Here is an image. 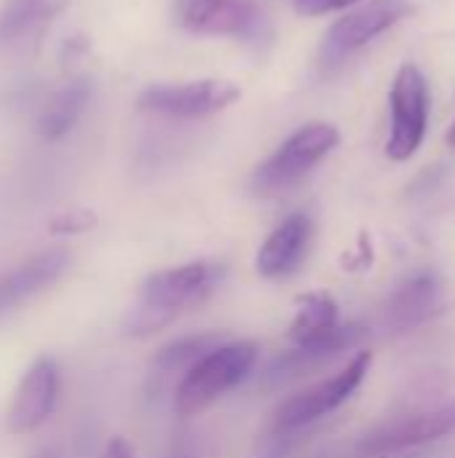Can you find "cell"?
I'll use <instances>...</instances> for the list:
<instances>
[{
  "instance_id": "obj_1",
  "label": "cell",
  "mask_w": 455,
  "mask_h": 458,
  "mask_svg": "<svg viewBox=\"0 0 455 458\" xmlns=\"http://www.w3.org/2000/svg\"><path fill=\"white\" fill-rule=\"evenodd\" d=\"M223 282L225 266L212 260H193L150 274L139 284L137 306L123 319V333L131 338H145L164 330L180 314L201 306Z\"/></svg>"
},
{
  "instance_id": "obj_2",
  "label": "cell",
  "mask_w": 455,
  "mask_h": 458,
  "mask_svg": "<svg viewBox=\"0 0 455 458\" xmlns=\"http://www.w3.org/2000/svg\"><path fill=\"white\" fill-rule=\"evenodd\" d=\"M257 357L260 349L255 341H228L204 354L182 373L174 389V413L190 419L212 408L220 397L233 392L252 376Z\"/></svg>"
},
{
  "instance_id": "obj_3",
  "label": "cell",
  "mask_w": 455,
  "mask_h": 458,
  "mask_svg": "<svg viewBox=\"0 0 455 458\" xmlns=\"http://www.w3.org/2000/svg\"><path fill=\"white\" fill-rule=\"evenodd\" d=\"M341 134L330 123H306L287 142L255 169L252 191L263 199L287 193L295 188L319 161H324L338 145Z\"/></svg>"
},
{
  "instance_id": "obj_4",
  "label": "cell",
  "mask_w": 455,
  "mask_h": 458,
  "mask_svg": "<svg viewBox=\"0 0 455 458\" xmlns=\"http://www.w3.org/2000/svg\"><path fill=\"white\" fill-rule=\"evenodd\" d=\"M370 368H373V352H357L346 362V368L338 370L335 376L287 397L276 411V429L295 432L300 427H308V424L330 416L333 411H338L343 403H349L357 394V389L365 384Z\"/></svg>"
},
{
  "instance_id": "obj_5",
  "label": "cell",
  "mask_w": 455,
  "mask_h": 458,
  "mask_svg": "<svg viewBox=\"0 0 455 458\" xmlns=\"http://www.w3.org/2000/svg\"><path fill=\"white\" fill-rule=\"evenodd\" d=\"M180 24L198 35H231L257 51L274 40V27L257 0H193L177 8Z\"/></svg>"
},
{
  "instance_id": "obj_6",
  "label": "cell",
  "mask_w": 455,
  "mask_h": 458,
  "mask_svg": "<svg viewBox=\"0 0 455 458\" xmlns=\"http://www.w3.org/2000/svg\"><path fill=\"white\" fill-rule=\"evenodd\" d=\"M389 102H392V129H389L386 156L392 161H408L421 148L429 123V83L418 64L408 62L397 70Z\"/></svg>"
},
{
  "instance_id": "obj_7",
  "label": "cell",
  "mask_w": 455,
  "mask_h": 458,
  "mask_svg": "<svg viewBox=\"0 0 455 458\" xmlns=\"http://www.w3.org/2000/svg\"><path fill=\"white\" fill-rule=\"evenodd\" d=\"M413 11L408 0H367L343 19H338L322 40L319 62L322 67H338L346 56L367 46L373 38L394 27Z\"/></svg>"
},
{
  "instance_id": "obj_8",
  "label": "cell",
  "mask_w": 455,
  "mask_h": 458,
  "mask_svg": "<svg viewBox=\"0 0 455 458\" xmlns=\"http://www.w3.org/2000/svg\"><path fill=\"white\" fill-rule=\"evenodd\" d=\"M241 97L239 86L231 81H196L182 86H150L137 97V107L142 113L164 115V118H204L225 110L231 102Z\"/></svg>"
},
{
  "instance_id": "obj_9",
  "label": "cell",
  "mask_w": 455,
  "mask_h": 458,
  "mask_svg": "<svg viewBox=\"0 0 455 458\" xmlns=\"http://www.w3.org/2000/svg\"><path fill=\"white\" fill-rule=\"evenodd\" d=\"M59 389H62V373L59 365L51 357H38L24 376L19 378L8 411H5V427L11 435H29L35 429H40L59 400Z\"/></svg>"
},
{
  "instance_id": "obj_10",
  "label": "cell",
  "mask_w": 455,
  "mask_h": 458,
  "mask_svg": "<svg viewBox=\"0 0 455 458\" xmlns=\"http://www.w3.org/2000/svg\"><path fill=\"white\" fill-rule=\"evenodd\" d=\"M451 432H455V400L440 405V408H432V411L402 416V419L375 429L373 435L365 437L362 451L373 454V456L397 454V451H408V448H418V445L442 440Z\"/></svg>"
},
{
  "instance_id": "obj_11",
  "label": "cell",
  "mask_w": 455,
  "mask_h": 458,
  "mask_svg": "<svg viewBox=\"0 0 455 458\" xmlns=\"http://www.w3.org/2000/svg\"><path fill=\"white\" fill-rule=\"evenodd\" d=\"M70 263H72V255L67 247H51L27 258L13 271L3 274L0 276V314L19 309L21 303L32 301L35 295L62 282V276L70 271Z\"/></svg>"
},
{
  "instance_id": "obj_12",
  "label": "cell",
  "mask_w": 455,
  "mask_h": 458,
  "mask_svg": "<svg viewBox=\"0 0 455 458\" xmlns=\"http://www.w3.org/2000/svg\"><path fill=\"white\" fill-rule=\"evenodd\" d=\"M314 239V223L306 212H295L284 217L260 244L255 268L263 279H287L292 276L311 247Z\"/></svg>"
},
{
  "instance_id": "obj_13",
  "label": "cell",
  "mask_w": 455,
  "mask_h": 458,
  "mask_svg": "<svg viewBox=\"0 0 455 458\" xmlns=\"http://www.w3.org/2000/svg\"><path fill=\"white\" fill-rule=\"evenodd\" d=\"M442 303V282L437 271L418 268L405 276L386 301L383 317L394 330H413L424 325Z\"/></svg>"
},
{
  "instance_id": "obj_14",
  "label": "cell",
  "mask_w": 455,
  "mask_h": 458,
  "mask_svg": "<svg viewBox=\"0 0 455 458\" xmlns=\"http://www.w3.org/2000/svg\"><path fill=\"white\" fill-rule=\"evenodd\" d=\"M91 78L88 75H72L64 86H59L56 91H51L35 115V131L38 137L56 142L62 137H67L75 123L80 121L88 99H91Z\"/></svg>"
},
{
  "instance_id": "obj_15",
  "label": "cell",
  "mask_w": 455,
  "mask_h": 458,
  "mask_svg": "<svg viewBox=\"0 0 455 458\" xmlns=\"http://www.w3.org/2000/svg\"><path fill=\"white\" fill-rule=\"evenodd\" d=\"M365 327L359 322H346L341 325L330 338H324L322 344L316 346H308V349H292L290 354H284L282 360L274 362V368L268 370L271 378H292V376H300L303 370H311L322 362H330L335 357H341L343 352H351L362 344L365 338Z\"/></svg>"
},
{
  "instance_id": "obj_16",
  "label": "cell",
  "mask_w": 455,
  "mask_h": 458,
  "mask_svg": "<svg viewBox=\"0 0 455 458\" xmlns=\"http://www.w3.org/2000/svg\"><path fill=\"white\" fill-rule=\"evenodd\" d=\"M341 327V311L330 293H308L298 301L290 322V341L295 349H308L330 338Z\"/></svg>"
},
{
  "instance_id": "obj_17",
  "label": "cell",
  "mask_w": 455,
  "mask_h": 458,
  "mask_svg": "<svg viewBox=\"0 0 455 458\" xmlns=\"http://www.w3.org/2000/svg\"><path fill=\"white\" fill-rule=\"evenodd\" d=\"M72 0H3L0 8V43H21L40 32L51 19L64 13Z\"/></svg>"
},
{
  "instance_id": "obj_18",
  "label": "cell",
  "mask_w": 455,
  "mask_h": 458,
  "mask_svg": "<svg viewBox=\"0 0 455 458\" xmlns=\"http://www.w3.org/2000/svg\"><path fill=\"white\" fill-rule=\"evenodd\" d=\"M223 344V338L217 333H196V335H182L172 344H166L164 349H158V354L153 357V368L158 373H174V370H188L190 365H196L204 354H209L212 349H217Z\"/></svg>"
},
{
  "instance_id": "obj_19",
  "label": "cell",
  "mask_w": 455,
  "mask_h": 458,
  "mask_svg": "<svg viewBox=\"0 0 455 458\" xmlns=\"http://www.w3.org/2000/svg\"><path fill=\"white\" fill-rule=\"evenodd\" d=\"M97 225V215L88 212V209H72V212H64L59 215L56 220H51V233H59V236H72V233H86Z\"/></svg>"
},
{
  "instance_id": "obj_20",
  "label": "cell",
  "mask_w": 455,
  "mask_h": 458,
  "mask_svg": "<svg viewBox=\"0 0 455 458\" xmlns=\"http://www.w3.org/2000/svg\"><path fill=\"white\" fill-rule=\"evenodd\" d=\"M354 3H359V0H295V8L303 16H319V13H330V11H338V8H346Z\"/></svg>"
},
{
  "instance_id": "obj_21",
  "label": "cell",
  "mask_w": 455,
  "mask_h": 458,
  "mask_svg": "<svg viewBox=\"0 0 455 458\" xmlns=\"http://www.w3.org/2000/svg\"><path fill=\"white\" fill-rule=\"evenodd\" d=\"M373 263V250H370V239L367 233L359 236V244H357V255H349L343 260V268H370Z\"/></svg>"
},
{
  "instance_id": "obj_22",
  "label": "cell",
  "mask_w": 455,
  "mask_h": 458,
  "mask_svg": "<svg viewBox=\"0 0 455 458\" xmlns=\"http://www.w3.org/2000/svg\"><path fill=\"white\" fill-rule=\"evenodd\" d=\"M99 458H134V448L126 437H110L102 448V456Z\"/></svg>"
},
{
  "instance_id": "obj_23",
  "label": "cell",
  "mask_w": 455,
  "mask_h": 458,
  "mask_svg": "<svg viewBox=\"0 0 455 458\" xmlns=\"http://www.w3.org/2000/svg\"><path fill=\"white\" fill-rule=\"evenodd\" d=\"M445 140H448V145H451V148H455V121H453V126L448 129V137H445Z\"/></svg>"
},
{
  "instance_id": "obj_24",
  "label": "cell",
  "mask_w": 455,
  "mask_h": 458,
  "mask_svg": "<svg viewBox=\"0 0 455 458\" xmlns=\"http://www.w3.org/2000/svg\"><path fill=\"white\" fill-rule=\"evenodd\" d=\"M32 458H59L54 451H40V454H35Z\"/></svg>"
},
{
  "instance_id": "obj_25",
  "label": "cell",
  "mask_w": 455,
  "mask_h": 458,
  "mask_svg": "<svg viewBox=\"0 0 455 458\" xmlns=\"http://www.w3.org/2000/svg\"><path fill=\"white\" fill-rule=\"evenodd\" d=\"M188 3H193V0H177V8H182V5H188Z\"/></svg>"
}]
</instances>
